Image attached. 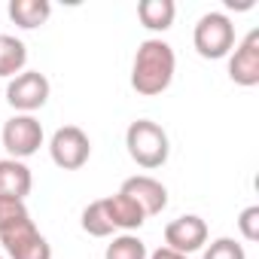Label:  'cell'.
<instances>
[{
	"mask_svg": "<svg viewBox=\"0 0 259 259\" xmlns=\"http://www.w3.org/2000/svg\"><path fill=\"white\" fill-rule=\"evenodd\" d=\"M0 244L10 259H52V247L34 226L25 201L0 198Z\"/></svg>",
	"mask_w": 259,
	"mask_h": 259,
	"instance_id": "cell-1",
	"label": "cell"
},
{
	"mask_svg": "<svg viewBox=\"0 0 259 259\" xmlns=\"http://www.w3.org/2000/svg\"><path fill=\"white\" fill-rule=\"evenodd\" d=\"M177 70V55L171 49V43L150 37L138 46L135 52V64H132V89L144 98H156L162 95Z\"/></svg>",
	"mask_w": 259,
	"mask_h": 259,
	"instance_id": "cell-2",
	"label": "cell"
},
{
	"mask_svg": "<svg viewBox=\"0 0 259 259\" xmlns=\"http://www.w3.org/2000/svg\"><path fill=\"white\" fill-rule=\"evenodd\" d=\"M125 147H128V156H132L141 168H147V171L162 168L168 162V153H171L165 128L159 122H153V119H138V122L128 125Z\"/></svg>",
	"mask_w": 259,
	"mask_h": 259,
	"instance_id": "cell-3",
	"label": "cell"
},
{
	"mask_svg": "<svg viewBox=\"0 0 259 259\" xmlns=\"http://www.w3.org/2000/svg\"><path fill=\"white\" fill-rule=\"evenodd\" d=\"M192 43L195 52L201 58H226L235 49V25L226 13H207L198 19L195 31H192Z\"/></svg>",
	"mask_w": 259,
	"mask_h": 259,
	"instance_id": "cell-4",
	"label": "cell"
},
{
	"mask_svg": "<svg viewBox=\"0 0 259 259\" xmlns=\"http://www.w3.org/2000/svg\"><path fill=\"white\" fill-rule=\"evenodd\" d=\"M0 138H4V150L10 153V159L22 162L43 147V125H40V119H34L28 113H16L13 119L4 122Z\"/></svg>",
	"mask_w": 259,
	"mask_h": 259,
	"instance_id": "cell-5",
	"label": "cell"
},
{
	"mask_svg": "<svg viewBox=\"0 0 259 259\" xmlns=\"http://www.w3.org/2000/svg\"><path fill=\"white\" fill-rule=\"evenodd\" d=\"M49 156H52V162L61 171H79L89 162V156H92V141H89V135L82 132V128L64 125L49 141Z\"/></svg>",
	"mask_w": 259,
	"mask_h": 259,
	"instance_id": "cell-6",
	"label": "cell"
},
{
	"mask_svg": "<svg viewBox=\"0 0 259 259\" xmlns=\"http://www.w3.org/2000/svg\"><path fill=\"white\" fill-rule=\"evenodd\" d=\"M7 101L10 107H16L19 113H34L49 101V79L40 70H22L19 76L10 79L7 85Z\"/></svg>",
	"mask_w": 259,
	"mask_h": 259,
	"instance_id": "cell-7",
	"label": "cell"
},
{
	"mask_svg": "<svg viewBox=\"0 0 259 259\" xmlns=\"http://www.w3.org/2000/svg\"><path fill=\"white\" fill-rule=\"evenodd\" d=\"M204 244H207V223L195 213H183L165 226V247L168 250L189 256V253L201 250Z\"/></svg>",
	"mask_w": 259,
	"mask_h": 259,
	"instance_id": "cell-8",
	"label": "cell"
},
{
	"mask_svg": "<svg viewBox=\"0 0 259 259\" xmlns=\"http://www.w3.org/2000/svg\"><path fill=\"white\" fill-rule=\"evenodd\" d=\"M229 79L244 89L259 85V31L256 28L235 46V55L229 58Z\"/></svg>",
	"mask_w": 259,
	"mask_h": 259,
	"instance_id": "cell-9",
	"label": "cell"
},
{
	"mask_svg": "<svg viewBox=\"0 0 259 259\" xmlns=\"http://www.w3.org/2000/svg\"><path fill=\"white\" fill-rule=\"evenodd\" d=\"M119 192L132 198V201L144 210V217H159V213L168 207V189H165L156 177H147V174L128 177Z\"/></svg>",
	"mask_w": 259,
	"mask_h": 259,
	"instance_id": "cell-10",
	"label": "cell"
},
{
	"mask_svg": "<svg viewBox=\"0 0 259 259\" xmlns=\"http://www.w3.org/2000/svg\"><path fill=\"white\" fill-rule=\"evenodd\" d=\"M34 177L31 168L19 159H0V198H13V201H25L31 195Z\"/></svg>",
	"mask_w": 259,
	"mask_h": 259,
	"instance_id": "cell-11",
	"label": "cell"
},
{
	"mask_svg": "<svg viewBox=\"0 0 259 259\" xmlns=\"http://www.w3.org/2000/svg\"><path fill=\"white\" fill-rule=\"evenodd\" d=\"M104 207H107V217H110V223H113V229H125V232H135V229H141L144 223H147V217H144V210L128 198V195H122V192H116V195H107L104 198Z\"/></svg>",
	"mask_w": 259,
	"mask_h": 259,
	"instance_id": "cell-12",
	"label": "cell"
},
{
	"mask_svg": "<svg viewBox=\"0 0 259 259\" xmlns=\"http://www.w3.org/2000/svg\"><path fill=\"white\" fill-rule=\"evenodd\" d=\"M7 13H10V19L19 28L31 31V28H40V25L49 22L52 4H49V0H10V10Z\"/></svg>",
	"mask_w": 259,
	"mask_h": 259,
	"instance_id": "cell-13",
	"label": "cell"
},
{
	"mask_svg": "<svg viewBox=\"0 0 259 259\" xmlns=\"http://www.w3.org/2000/svg\"><path fill=\"white\" fill-rule=\"evenodd\" d=\"M174 0H141L138 4V19L147 31H168L174 25Z\"/></svg>",
	"mask_w": 259,
	"mask_h": 259,
	"instance_id": "cell-14",
	"label": "cell"
},
{
	"mask_svg": "<svg viewBox=\"0 0 259 259\" xmlns=\"http://www.w3.org/2000/svg\"><path fill=\"white\" fill-rule=\"evenodd\" d=\"M28 64V49L22 40L10 37V34H0V76H19Z\"/></svg>",
	"mask_w": 259,
	"mask_h": 259,
	"instance_id": "cell-15",
	"label": "cell"
},
{
	"mask_svg": "<svg viewBox=\"0 0 259 259\" xmlns=\"http://www.w3.org/2000/svg\"><path fill=\"white\" fill-rule=\"evenodd\" d=\"M82 229H85L92 238H107V235H113V223H110V217H107L104 198L92 201V204L82 210Z\"/></svg>",
	"mask_w": 259,
	"mask_h": 259,
	"instance_id": "cell-16",
	"label": "cell"
},
{
	"mask_svg": "<svg viewBox=\"0 0 259 259\" xmlns=\"http://www.w3.org/2000/svg\"><path fill=\"white\" fill-rule=\"evenodd\" d=\"M104 259H147V244L138 235H119L113 244H107Z\"/></svg>",
	"mask_w": 259,
	"mask_h": 259,
	"instance_id": "cell-17",
	"label": "cell"
},
{
	"mask_svg": "<svg viewBox=\"0 0 259 259\" xmlns=\"http://www.w3.org/2000/svg\"><path fill=\"white\" fill-rule=\"evenodd\" d=\"M204 259H247V253L235 238H217L204 250Z\"/></svg>",
	"mask_w": 259,
	"mask_h": 259,
	"instance_id": "cell-18",
	"label": "cell"
},
{
	"mask_svg": "<svg viewBox=\"0 0 259 259\" xmlns=\"http://www.w3.org/2000/svg\"><path fill=\"white\" fill-rule=\"evenodd\" d=\"M238 229H241L244 241H259V207H256V204H250V207L241 210Z\"/></svg>",
	"mask_w": 259,
	"mask_h": 259,
	"instance_id": "cell-19",
	"label": "cell"
},
{
	"mask_svg": "<svg viewBox=\"0 0 259 259\" xmlns=\"http://www.w3.org/2000/svg\"><path fill=\"white\" fill-rule=\"evenodd\" d=\"M150 259H186L183 253H177V250H168V247H159L156 253H150Z\"/></svg>",
	"mask_w": 259,
	"mask_h": 259,
	"instance_id": "cell-20",
	"label": "cell"
},
{
	"mask_svg": "<svg viewBox=\"0 0 259 259\" xmlns=\"http://www.w3.org/2000/svg\"><path fill=\"white\" fill-rule=\"evenodd\" d=\"M0 259H4V256H0Z\"/></svg>",
	"mask_w": 259,
	"mask_h": 259,
	"instance_id": "cell-21",
	"label": "cell"
}]
</instances>
